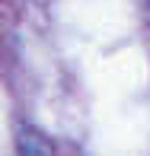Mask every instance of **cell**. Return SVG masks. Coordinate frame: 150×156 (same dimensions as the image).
I'll use <instances>...</instances> for the list:
<instances>
[{"instance_id": "1", "label": "cell", "mask_w": 150, "mask_h": 156, "mask_svg": "<svg viewBox=\"0 0 150 156\" xmlns=\"http://www.w3.org/2000/svg\"><path fill=\"white\" fill-rule=\"evenodd\" d=\"M16 153L19 156H54L48 137L35 127H19L16 131Z\"/></svg>"}]
</instances>
